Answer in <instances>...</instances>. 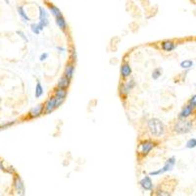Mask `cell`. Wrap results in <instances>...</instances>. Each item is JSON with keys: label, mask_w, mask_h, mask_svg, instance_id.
Masks as SVG:
<instances>
[{"label": "cell", "mask_w": 196, "mask_h": 196, "mask_svg": "<svg viewBox=\"0 0 196 196\" xmlns=\"http://www.w3.org/2000/svg\"><path fill=\"white\" fill-rule=\"evenodd\" d=\"M147 126L150 134L155 137H160L165 134L166 126L162 121L157 118H152L149 120Z\"/></svg>", "instance_id": "obj_1"}, {"label": "cell", "mask_w": 196, "mask_h": 196, "mask_svg": "<svg viewBox=\"0 0 196 196\" xmlns=\"http://www.w3.org/2000/svg\"><path fill=\"white\" fill-rule=\"evenodd\" d=\"M193 124L191 121L185 120V118H180V120L175 124L174 130L177 134H187L191 130Z\"/></svg>", "instance_id": "obj_2"}, {"label": "cell", "mask_w": 196, "mask_h": 196, "mask_svg": "<svg viewBox=\"0 0 196 196\" xmlns=\"http://www.w3.org/2000/svg\"><path fill=\"white\" fill-rule=\"evenodd\" d=\"M176 163H177V159H176V157L173 156V157L169 158L168 160L166 161V163H165V165L163 166L162 169H160V170H158V171L151 172V173H150V176L155 177V176L162 175V174H164V173H166V172H170V171H172L173 169H174V167H175Z\"/></svg>", "instance_id": "obj_3"}, {"label": "cell", "mask_w": 196, "mask_h": 196, "mask_svg": "<svg viewBox=\"0 0 196 196\" xmlns=\"http://www.w3.org/2000/svg\"><path fill=\"white\" fill-rule=\"evenodd\" d=\"M156 146V143L151 140H143L139 143L138 146V152H139L142 156H146L151 152L152 149Z\"/></svg>", "instance_id": "obj_4"}, {"label": "cell", "mask_w": 196, "mask_h": 196, "mask_svg": "<svg viewBox=\"0 0 196 196\" xmlns=\"http://www.w3.org/2000/svg\"><path fill=\"white\" fill-rule=\"evenodd\" d=\"M38 11H39V22L37 23V24L39 25V27L41 28H44L45 27H47L49 25L48 13L46 12V10L42 6L38 7Z\"/></svg>", "instance_id": "obj_5"}, {"label": "cell", "mask_w": 196, "mask_h": 196, "mask_svg": "<svg viewBox=\"0 0 196 196\" xmlns=\"http://www.w3.org/2000/svg\"><path fill=\"white\" fill-rule=\"evenodd\" d=\"M135 86V80L134 79H130L128 82H126L122 84L121 86V94L122 95H128L130 90L134 89V87Z\"/></svg>", "instance_id": "obj_6"}, {"label": "cell", "mask_w": 196, "mask_h": 196, "mask_svg": "<svg viewBox=\"0 0 196 196\" xmlns=\"http://www.w3.org/2000/svg\"><path fill=\"white\" fill-rule=\"evenodd\" d=\"M14 187L16 189L17 193L19 195H25L26 194V188L25 184L23 182L22 178L20 177H16L14 180Z\"/></svg>", "instance_id": "obj_7"}, {"label": "cell", "mask_w": 196, "mask_h": 196, "mask_svg": "<svg viewBox=\"0 0 196 196\" xmlns=\"http://www.w3.org/2000/svg\"><path fill=\"white\" fill-rule=\"evenodd\" d=\"M139 184L144 190H147V191H151L154 187L152 180L149 176H145L143 178H141L140 181H139Z\"/></svg>", "instance_id": "obj_8"}, {"label": "cell", "mask_w": 196, "mask_h": 196, "mask_svg": "<svg viewBox=\"0 0 196 196\" xmlns=\"http://www.w3.org/2000/svg\"><path fill=\"white\" fill-rule=\"evenodd\" d=\"M56 109V106H55V98L54 97H50L49 99L45 102L44 104V112L46 114H50L52 113L54 110Z\"/></svg>", "instance_id": "obj_9"}, {"label": "cell", "mask_w": 196, "mask_h": 196, "mask_svg": "<svg viewBox=\"0 0 196 196\" xmlns=\"http://www.w3.org/2000/svg\"><path fill=\"white\" fill-rule=\"evenodd\" d=\"M161 47L166 52H172L177 48V44L174 41H171V40H165L161 43Z\"/></svg>", "instance_id": "obj_10"}, {"label": "cell", "mask_w": 196, "mask_h": 196, "mask_svg": "<svg viewBox=\"0 0 196 196\" xmlns=\"http://www.w3.org/2000/svg\"><path fill=\"white\" fill-rule=\"evenodd\" d=\"M43 109H44V106L42 104H38L37 106L31 109L30 114H28V115H30L31 118H37V117H39L40 115L42 114Z\"/></svg>", "instance_id": "obj_11"}, {"label": "cell", "mask_w": 196, "mask_h": 196, "mask_svg": "<svg viewBox=\"0 0 196 196\" xmlns=\"http://www.w3.org/2000/svg\"><path fill=\"white\" fill-rule=\"evenodd\" d=\"M194 111V107L191 104H188L186 106H184V108L181 110V114H180V118H188L190 115H191Z\"/></svg>", "instance_id": "obj_12"}, {"label": "cell", "mask_w": 196, "mask_h": 196, "mask_svg": "<svg viewBox=\"0 0 196 196\" xmlns=\"http://www.w3.org/2000/svg\"><path fill=\"white\" fill-rule=\"evenodd\" d=\"M130 75H131V68L129 64L125 63V64L121 66V76H122L124 79L130 77Z\"/></svg>", "instance_id": "obj_13"}, {"label": "cell", "mask_w": 196, "mask_h": 196, "mask_svg": "<svg viewBox=\"0 0 196 196\" xmlns=\"http://www.w3.org/2000/svg\"><path fill=\"white\" fill-rule=\"evenodd\" d=\"M17 11H18V14L19 16L21 17V19L23 20V22H25V23H28V22H30L31 21V18L28 16V14L26 13V11H25V8L23 5H21V6H18L17 7Z\"/></svg>", "instance_id": "obj_14"}, {"label": "cell", "mask_w": 196, "mask_h": 196, "mask_svg": "<svg viewBox=\"0 0 196 196\" xmlns=\"http://www.w3.org/2000/svg\"><path fill=\"white\" fill-rule=\"evenodd\" d=\"M55 22H56V25L57 27H58L60 30L62 31H65L67 28V22L66 20L64 19V17L61 16V17H58V18H55Z\"/></svg>", "instance_id": "obj_15"}, {"label": "cell", "mask_w": 196, "mask_h": 196, "mask_svg": "<svg viewBox=\"0 0 196 196\" xmlns=\"http://www.w3.org/2000/svg\"><path fill=\"white\" fill-rule=\"evenodd\" d=\"M74 74H75V66L73 64H68L65 68V76L72 79L74 77Z\"/></svg>", "instance_id": "obj_16"}, {"label": "cell", "mask_w": 196, "mask_h": 196, "mask_svg": "<svg viewBox=\"0 0 196 196\" xmlns=\"http://www.w3.org/2000/svg\"><path fill=\"white\" fill-rule=\"evenodd\" d=\"M48 6H49V11H50V13L52 14L55 18H58V17H61V16H63L62 15V12H61V10L57 7V6H55V5H53V4H48Z\"/></svg>", "instance_id": "obj_17"}, {"label": "cell", "mask_w": 196, "mask_h": 196, "mask_svg": "<svg viewBox=\"0 0 196 196\" xmlns=\"http://www.w3.org/2000/svg\"><path fill=\"white\" fill-rule=\"evenodd\" d=\"M70 85V79H68L66 76L64 77H62L60 79H59V82L58 83H57V86L58 87H62V88H68V86Z\"/></svg>", "instance_id": "obj_18"}, {"label": "cell", "mask_w": 196, "mask_h": 196, "mask_svg": "<svg viewBox=\"0 0 196 196\" xmlns=\"http://www.w3.org/2000/svg\"><path fill=\"white\" fill-rule=\"evenodd\" d=\"M43 86L40 83V82H37L36 85V92H34V95H36V98H40L43 95Z\"/></svg>", "instance_id": "obj_19"}, {"label": "cell", "mask_w": 196, "mask_h": 196, "mask_svg": "<svg viewBox=\"0 0 196 196\" xmlns=\"http://www.w3.org/2000/svg\"><path fill=\"white\" fill-rule=\"evenodd\" d=\"M194 65V63L192 60H184L181 63V68L184 69V70H189L191 69Z\"/></svg>", "instance_id": "obj_20"}, {"label": "cell", "mask_w": 196, "mask_h": 196, "mask_svg": "<svg viewBox=\"0 0 196 196\" xmlns=\"http://www.w3.org/2000/svg\"><path fill=\"white\" fill-rule=\"evenodd\" d=\"M54 96H58V97H62V98H66V96H67V90H66V88L57 87V89L55 90Z\"/></svg>", "instance_id": "obj_21"}, {"label": "cell", "mask_w": 196, "mask_h": 196, "mask_svg": "<svg viewBox=\"0 0 196 196\" xmlns=\"http://www.w3.org/2000/svg\"><path fill=\"white\" fill-rule=\"evenodd\" d=\"M162 73H163V70L161 68L154 69L153 72H152V79H158L161 76H162Z\"/></svg>", "instance_id": "obj_22"}, {"label": "cell", "mask_w": 196, "mask_h": 196, "mask_svg": "<svg viewBox=\"0 0 196 196\" xmlns=\"http://www.w3.org/2000/svg\"><path fill=\"white\" fill-rule=\"evenodd\" d=\"M31 30H32V32L34 34H39L40 32L43 31V28H40L38 24H32L31 25Z\"/></svg>", "instance_id": "obj_23"}, {"label": "cell", "mask_w": 196, "mask_h": 196, "mask_svg": "<svg viewBox=\"0 0 196 196\" xmlns=\"http://www.w3.org/2000/svg\"><path fill=\"white\" fill-rule=\"evenodd\" d=\"M185 147L188 149H193L196 147V138H190V139L187 140Z\"/></svg>", "instance_id": "obj_24"}, {"label": "cell", "mask_w": 196, "mask_h": 196, "mask_svg": "<svg viewBox=\"0 0 196 196\" xmlns=\"http://www.w3.org/2000/svg\"><path fill=\"white\" fill-rule=\"evenodd\" d=\"M54 98H55V106H56V108L60 107L63 104V103H64V101H65V98H62V97L54 96Z\"/></svg>", "instance_id": "obj_25"}, {"label": "cell", "mask_w": 196, "mask_h": 196, "mask_svg": "<svg viewBox=\"0 0 196 196\" xmlns=\"http://www.w3.org/2000/svg\"><path fill=\"white\" fill-rule=\"evenodd\" d=\"M17 33L19 34V36H20L21 38H23V40H24L25 42H28V36H27L26 34H25L24 32H23L22 31H18V32H17Z\"/></svg>", "instance_id": "obj_26"}, {"label": "cell", "mask_w": 196, "mask_h": 196, "mask_svg": "<svg viewBox=\"0 0 196 196\" xmlns=\"http://www.w3.org/2000/svg\"><path fill=\"white\" fill-rule=\"evenodd\" d=\"M48 57H49V54L47 52H44V53H42L41 55L39 56V61L40 62H44V61H46L48 59Z\"/></svg>", "instance_id": "obj_27"}, {"label": "cell", "mask_w": 196, "mask_h": 196, "mask_svg": "<svg viewBox=\"0 0 196 196\" xmlns=\"http://www.w3.org/2000/svg\"><path fill=\"white\" fill-rule=\"evenodd\" d=\"M189 104H191L194 108H196V94H194L191 98H190V100H189Z\"/></svg>", "instance_id": "obj_28"}, {"label": "cell", "mask_w": 196, "mask_h": 196, "mask_svg": "<svg viewBox=\"0 0 196 196\" xmlns=\"http://www.w3.org/2000/svg\"><path fill=\"white\" fill-rule=\"evenodd\" d=\"M71 59L73 60V61H76L77 60V51L75 50V49H73L72 51H71Z\"/></svg>", "instance_id": "obj_29"}, {"label": "cell", "mask_w": 196, "mask_h": 196, "mask_svg": "<svg viewBox=\"0 0 196 196\" xmlns=\"http://www.w3.org/2000/svg\"><path fill=\"white\" fill-rule=\"evenodd\" d=\"M56 49L58 50V52H60V53H63V52H65V51H66V48L65 47H61V46H57Z\"/></svg>", "instance_id": "obj_30"}, {"label": "cell", "mask_w": 196, "mask_h": 196, "mask_svg": "<svg viewBox=\"0 0 196 196\" xmlns=\"http://www.w3.org/2000/svg\"><path fill=\"white\" fill-rule=\"evenodd\" d=\"M14 124V122H10V123H8V124H2V125H0V128H7V126H11V125H13Z\"/></svg>", "instance_id": "obj_31"}, {"label": "cell", "mask_w": 196, "mask_h": 196, "mask_svg": "<svg viewBox=\"0 0 196 196\" xmlns=\"http://www.w3.org/2000/svg\"><path fill=\"white\" fill-rule=\"evenodd\" d=\"M0 169H1V170H3V169H4V166H3V164H2L1 161H0Z\"/></svg>", "instance_id": "obj_32"}, {"label": "cell", "mask_w": 196, "mask_h": 196, "mask_svg": "<svg viewBox=\"0 0 196 196\" xmlns=\"http://www.w3.org/2000/svg\"><path fill=\"white\" fill-rule=\"evenodd\" d=\"M195 86H196V83H195Z\"/></svg>", "instance_id": "obj_33"}]
</instances>
